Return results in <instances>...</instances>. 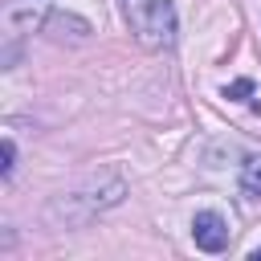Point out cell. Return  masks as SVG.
Here are the masks:
<instances>
[{
	"label": "cell",
	"mask_w": 261,
	"mask_h": 261,
	"mask_svg": "<svg viewBox=\"0 0 261 261\" xmlns=\"http://www.w3.org/2000/svg\"><path fill=\"white\" fill-rule=\"evenodd\" d=\"M192 241L204 253H224L228 249V224H224V216L220 212H196L192 216Z\"/></svg>",
	"instance_id": "obj_2"
},
{
	"label": "cell",
	"mask_w": 261,
	"mask_h": 261,
	"mask_svg": "<svg viewBox=\"0 0 261 261\" xmlns=\"http://www.w3.org/2000/svg\"><path fill=\"white\" fill-rule=\"evenodd\" d=\"M241 192L249 200H261V155H249L241 167Z\"/></svg>",
	"instance_id": "obj_4"
},
{
	"label": "cell",
	"mask_w": 261,
	"mask_h": 261,
	"mask_svg": "<svg viewBox=\"0 0 261 261\" xmlns=\"http://www.w3.org/2000/svg\"><path fill=\"white\" fill-rule=\"evenodd\" d=\"M249 94H253V82H249V77H237V82L224 90V98H249Z\"/></svg>",
	"instance_id": "obj_6"
},
{
	"label": "cell",
	"mask_w": 261,
	"mask_h": 261,
	"mask_svg": "<svg viewBox=\"0 0 261 261\" xmlns=\"http://www.w3.org/2000/svg\"><path fill=\"white\" fill-rule=\"evenodd\" d=\"M126 24L143 49H171L175 45V8L171 0H122Z\"/></svg>",
	"instance_id": "obj_1"
},
{
	"label": "cell",
	"mask_w": 261,
	"mask_h": 261,
	"mask_svg": "<svg viewBox=\"0 0 261 261\" xmlns=\"http://www.w3.org/2000/svg\"><path fill=\"white\" fill-rule=\"evenodd\" d=\"M45 33H49L53 41H86V37H90V24H86L82 16H69V12H49Z\"/></svg>",
	"instance_id": "obj_3"
},
{
	"label": "cell",
	"mask_w": 261,
	"mask_h": 261,
	"mask_svg": "<svg viewBox=\"0 0 261 261\" xmlns=\"http://www.w3.org/2000/svg\"><path fill=\"white\" fill-rule=\"evenodd\" d=\"M0 159H4V163H0V175L8 179V175H12V167H16V147H12V139H4V143H0Z\"/></svg>",
	"instance_id": "obj_5"
},
{
	"label": "cell",
	"mask_w": 261,
	"mask_h": 261,
	"mask_svg": "<svg viewBox=\"0 0 261 261\" xmlns=\"http://www.w3.org/2000/svg\"><path fill=\"white\" fill-rule=\"evenodd\" d=\"M253 261H261V245H257V249H253Z\"/></svg>",
	"instance_id": "obj_7"
}]
</instances>
